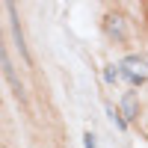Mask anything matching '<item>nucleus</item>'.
<instances>
[{
    "instance_id": "5",
    "label": "nucleus",
    "mask_w": 148,
    "mask_h": 148,
    "mask_svg": "<svg viewBox=\"0 0 148 148\" xmlns=\"http://www.w3.org/2000/svg\"><path fill=\"white\" fill-rule=\"evenodd\" d=\"M121 110H125V116H127V119L136 116V98H133V92H127V95H125V101H121Z\"/></svg>"
},
{
    "instance_id": "3",
    "label": "nucleus",
    "mask_w": 148,
    "mask_h": 148,
    "mask_svg": "<svg viewBox=\"0 0 148 148\" xmlns=\"http://www.w3.org/2000/svg\"><path fill=\"white\" fill-rule=\"evenodd\" d=\"M3 77H6V83L12 86L15 98H21V101H24V86L18 83V77H15V68H12V62H9V56H6V53H3Z\"/></svg>"
},
{
    "instance_id": "6",
    "label": "nucleus",
    "mask_w": 148,
    "mask_h": 148,
    "mask_svg": "<svg viewBox=\"0 0 148 148\" xmlns=\"http://www.w3.org/2000/svg\"><path fill=\"white\" fill-rule=\"evenodd\" d=\"M104 77H107V83H116V80L121 77V68H116V65H107V68H104Z\"/></svg>"
},
{
    "instance_id": "7",
    "label": "nucleus",
    "mask_w": 148,
    "mask_h": 148,
    "mask_svg": "<svg viewBox=\"0 0 148 148\" xmlns=\"http://www.w3.org/2000/svg\"><path fill=\"white\" fill-rule=\"evenodd\" d=\"M110 119H113V125H116L119 130H125V119H121V116L116 113V110H110Z\"/></svg>"
},
{
    "instance_id": "4",
    "label": "nucleus",
    "mask_w": 148,
    "mask_h": 148,
    "mask_svg": "<svg viewBox=\"0 0 148 148\" xmlns=\"http://www.w3.org/2000/svg\"><path fill=\"white\" fill-rule=\"evenodd\" d=\"M107 33L113 36V39L125 42V39H127V30H125V18H119V15H110V18H107Z\"/></svg>"
},
{
    "instance_id": "1",
    "label": "nucleus",
    "mask_w": 148,
    "mask_h": 148,
    "mask_svg": "<svg viewBox=\"0 0 148 148\" xmlns=\"http://www.w3.org/2000/svg\"><path fill=\"white\" fill-rule=\"evenodd\" d=\"M119 68H121V74H125L130 83H145V80H148V59H145V56H136V53H133V56H125Z\"/></svg>"
},
{
    "instance_id": "8",
    "label": "nucleus",
    "mask_w": 148,
    "mask_h": 148,
    "mask_svg": "<svg viewBox=\"0 0 148 148\" xmlns=\"http://www.w3.org/2000/svg\"><path fill=\"white\" fill-rule=\"evenodd\" d=\"M83 145H86V148H98V145H95V136H92V133H86V136H83Z\"/></svg>"
},
{
    "instance_id": "2",
    "label": "nucleus",
    "mask_w": 148,
    "mask_h": 148,
    "mask_svg": "<svg viewBox=\"0 0 148 148\" xmlns=\"http://www.w3.org/2000/svg\"><path fill=\"white\" fill-rule=\"evenodd\" d=\"M6 12H9V21H12V36H15V42H18V51L21 56L30 62V51H27V39H24V30H21V24H18V15H15V6L6 3Z\"/></svg>"
}]
</instances>
